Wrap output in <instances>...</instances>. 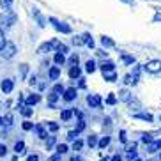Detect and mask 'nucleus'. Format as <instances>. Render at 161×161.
I'll return each instance as SVG.
<instances>
[{"mask_svg": "<svg viewBox=\"0 0 161 161\" xmlns=\"http://www.w3.org/2000/svg\"><path fill=\"white\" fill-rule=\"evenodd\" d=\"M73 115H75V112H73V110H62L60 117H62V120H69Z\"/></svg>", "mask_w": 161, "mask_h": 161, "instance_id": "nucleus-22", "label": "nucleus"}, {"mask_svg": "<svg viewBox=\"0 0 161 161\" xmlns=\"http://www.w3.org/2000/svg\"><path fill=\"white\" fill-rule=\"evenodd\" d=\"M39 101H41V96H39V94H32V96H29V97L25 99V103L29 104V106H34V104H37Z\"/></svg>", "mask_w": 161, "mask_h": 161, "instance_id": "nucleus-13", "label": "nucleus"}, {"mask_svg": "<svg viewBox=\"0 0 161 161\" xmlns=\"http://www.w3.org/2000/svg\"><path fill=\"white\" fill-rule=\"evenodd\" d=\"M104 80L106 81H115L117 80V75H115V71H110V73H103Z\"/></svg>", "mask_w": 161, "mask_h": 161, "instance_id": "nucleus-25", "label": "nucleus"}, {"mask_svg": "<svg viewBox=\"0 0 161 161\" xmlns=\"http://www.w3.org/2000/svg\"><path fill=\"white\" fill-rule=\"evenodd\" d=\"M76 96H78L76 89H75V87H69V89L64 90V96H62V97H64V101H67V103H69V101L76 99Z\"/></svg>", "mask_w": 161, "mask_h": 161, "instance_id": "nucleus-8", "label": "nucleus"}, {"mask_svg": "<svg viewBox=\"0 0 161 161\" xmlns=\"http://www.w3.org/2000/svg\"><path fill=\"white\" fill-rule=\"evenodd\" d=\"M48 129H50L52 133L58 131V124H57V122H48Z\"/></svg>", "mask_w": 161, "mask_h": 161, "instance_id": "nucleus-38", "label": "nucleus"}, {"mask_svg": "<svg viewBox=\"0 0 161 161\" xmlns=\"http://www.w3.org/2000/svg\"><path fill=\"white\" fill-rule=\"evenodd\" d=\"M55 143H57V138H55V136H48L46 149H48V151H50V149H53V147H55Z\"/></svg>", "mask_w": 161, "mask_h": 161, "instance_id": "nucleus-27", "label": "nucleus"}, {"mask_svg": "<svg viewBox=\"0 0 161 161\" xmlns=\"http://www.w3.org/2000/svg\"><path fill=\"white\" fill-rule=\"evenodd\" d=\"M143 69L151 75H158V73H161V60H149L143 66Z\"/></svg>", "mask_w": 161, "mask_h": 161, "instance_id": "nucleus-4", "label": "nucleus"}, {"mask_svg": "<svg viewBox=\"0 0 161 161\" xmlns=\"http://www.w3.org/2000/svg\"><path fill=\"white\" fill-rule=\"evenodd\" d=\"M57 52H62V53H67V46H66V44H58V48H57Z\"/></svg>", "mask_w": 161, "mask_h": 161, "instance_id": "nucleus-49", "label": "nucleus"}, {"mask_svg": "<svg viewBox=\"0 0 161 161\" xmlns=\"http://www.w3.org/2000/svg\"><path fill=\"white\" fill-rule=\"evenodd\" d=\"M85 71H87V73H94V71H96V62H94V60H87Z\"/></svg>", "mask_w": 161, "mask_h": 161, "instance_id": "nucleus-26", "label": "nucleus"}, {"mask_svg": "<svg viewBox=\"0 0 161 161\" xmlns=\"http://www.w3.org/2000/svg\"><path fill=\"white\" fill-rule=\"evenodd\" d=\"M120 142H122V143L128 142V136H126V131H124V129L120 131Z\"/></svg>", "mask_w": 161, "mask_h": 161, "instance_id": "nucleus-48", "label": "nucleus"}, {"mask_svg": "<svg viewBox=\"0 0 161 161\" xmlns=\"http://www.w3.org/2000/svg\"><path fill=\"white\" fill-rule=\"evenodd\" d=\"M27 161H39V156L37 154H30V156L27 158Z\"/></svg>", "mask_w": 161, "mask_h": 161, "instance_id": "nucleus-50", "label": "nucleus"}, {"mask_svg": "<svg viewBox=\"0 0 161 161\" xmlns=\"http://www.w3.org/2000/svg\"><path fill=\"white\" fill-rule=\"evenodd\" d=\"M106 103H108V104H115V103H117V97H115L114 94H110L108 97H106Z\"/></svg>", "mask_w": 161, "mask_h": 161, "instance_id": "nucleus-43", "label": "nucleus"}, {"mask_svg": "<svg viewBox=\"0 0 161 161\" xmlns=\"http://www.w3.org/2000/svg\"><path fill=\"white\" fill-rule=\"evenodd\" d=\"M0 4H2L4 11H11V7H13V0H0Z\"/></svg>", "mask_w": 161, "mask_h": 161, "instance_id": "nucleus-30", "label": "nucleus"}, {"mask_svg": "<svg viewBox=\"0 0 161 161\" xmlns=\"http://www.w3.org/2000/svg\"><path fill=\"white\" fill-rule=\"evenodd\" d=\"M53 60L57 62L58 66H62V64L66 62V53H62V52H57V53H55V57H53Z\"/></svg>", "mask_w": 161, "mask_h": 161, "instance_id": "nucleus-18", "label": "nucleus"}, {"mask_svg": "<svg viewBox=\"0 0 161 161\" xmlns=\"http://www.w3.org/2000/svg\"><path fill=\"white\" fill-rule=\"evenodd\" d=\"M108 143H110V136H103V138L99 140V142H97V147H101V149H104V147L108 145Z\"/></svg>", "mask_w": 161, "mask_h": 161, "instance_id": "nucleus-32", "label": "nucleus"}, {"mask_svg": "<svg viewBox=\"0 0 161 161\" xmlns=\"http://www.w3.org/2000/svg\"><path fill=\"white\" fill-rule=\"evenodd\" d=\"M80 75H81V69L78 67V64H76V66H71V69H69V78L76 80V78H80Z\"/></svg>", "mask_w": 161, "mask_h": 161, "instance_id": "nucleus-12", "label": "nucleus"}, {"mask_svg": "<svg viewBox=\"0 0 161 161\" xmlns=\"http://www.w3.org/2000/svg\"><path fill=\"white\" fill-rule=\"evenodd\" d=\"M19 73H21V76H27V73H29V66H27V64H21V66H19Z\"/></svg>", "mask_w": 161, "mask_h": 161, "instance_id": "nucleus-36", "label": "nucleus"}, {"mask_svg": "<svg viewBox=\"0 0 161 161\" xmlns=\"http://www.w3.org/2000/svg\"><path fill=\"white\" fill-rule=\"evenodd\" d=\"M2 126H4V119L0 117V128H2Z\"/></svg>", "mask_w": 161, "mask_h": 161, "instance_id": "nucleus-57", "label": "nucleus"}, {"mask_svg": "<svg viewBox=\"0 0 161 161\" xmlns=\"http://www.w3.org/2000/svg\"><path fill=\"white\" fill-rule=\"evenodd\" d=\"M73 44L75 46H81L83 44V37H73Z\"/></svg>", "mask_w": 161, "mask_h": 161, "instance_id": "nucleus-42", "label": "nucleus"}, {"mask_svg": "<svg viewBox=\"0 0 161 161\" xmlns=\"http://www.w3.org/2000/svg\"><path fill=\"white\" fill-rule=\"evenodd\" d=\"M58 76H60V69H58V67H52V69L48 71V78H50V80H57Z\"/></svg>", "mask_w": 161, "mask_h": 161, "instance_id": "nucleus-17", "label": "nucleus"}, {"mask_svg": "<svg viewBox=\"0 0 161 161\" xmlns=\"http://www.w3.org/2000/svg\"><path fill=\"white\" fill-rule=\"evenodd\" d=\"M83 129H85V120L80 119V122H78V126H76V131L80 133V131H83Z\"/></svg>", "mask_w": 161, "mask_h": 161, "instance_id": "nucleus-40", "label": "nucleus"}, {"mask_svg": "<svg viewBox=\"0 0 161 161\" xmlns=\"http://www.w3.org/2000/svg\"><path fill=\"white\" fill-rule=\"evenodd\" d=\"M78 60H80V58H78V55H76V53H73L71 57H69V64H71V66H76V64H78Z\"/></svg>", "mask_w": 161, "mask_h": 161, "instance_id": "nucleus-37", "label": "nucleus"}, {"mask_svg": "<svg viewBox=\"0 0 161 161\" xmlns=\"http://www.w3.org/2000/svg\"><path fill=\"white\" fill-rule=\"evenodd\" d=\"M29 83L34 87L36 83H37V76H36V75H32V76H30V80H29Z\"/></svg>", "mask_w": 161, "mask_h": 161, "instance_id": "nucleus-47", "label": "nucleus"}, {"mask_svg": "<svg viewBox=\"0 0 161 161\" xmlns=\"http://www.w3.org/2000/svg\"><path fill=\"white\" fill-rule=\"evenodd\" d=\"M87 143H89V147H96L97 145V136H96V135H90L89 140H87Z\"/></svg>", "mask_w": 161, "mask_h": 161, "instance_id": "nucleus-33", "label": "nucleus"}, {"mask_svg": "<svg viewBox=\"0 0 161 161\" xmlns=\"http://www.w3.org/2000/svg\"><path fill=\"white\" fill-rule=\"evenodd\" d=\"M87 103H89L90 108H99V106H101V96L89 94V96H87Z\"/></svg>", "mask_w": 161, "mask_h": 161, "instance_id": "nucleus-5", "label": "nucleus"}, {"mask_svg": "<svg viewBox=\"0 0 161 161\" xmlns=\"http://www.w3.org/2000/svg\"><path fill=\"white\" fill-rule=\"evenodd\" d=\"M138 78H140V66L135 67V71H133V75H131V83H133V85L138 83Z\"/></svg>", "mask_w": 161, "mask_h": 161, "instance_id": "nucleus-21", "label": "nucleus"}, {"mask_svg": "<svg viewBox=\"0 0 161 161\" xmlns=\"http://www.w3.org/2000/svg\"><path fill=\"white\" fill-rule=\"evenodd\" d=\"M48 21L55 27V29L58 30V32H62V34H71V27L67 23H62V21H58L57 18H48Z\"/></svg>", "mask_w": 161, "mask_h": 161, "instance_id": "nucleus-3", "label": "nucleus"}, {"mask_svg": "<svg viewBox=\"0 0 161 161\" xmlns=\"http://www.w3.org/2000/svg\"><path fill=\"white\" fill-rule=\"evenodd\" d=\"M159 159H161V156H159Z\"/></svg>", "mask_w": 161, "mask_h": 161, "instance_id": "nucleus-61", "label": "nucleus"}, {"mask_svg": "<svg viewBox=\"0 0 161 161\" xmlns=\"http://www.w3.org/2000/svg\"><path fill=\"white\" fill-rule=\"evenodd\" d=\"M101 44H103L104 48H114L115 46V43L110 37H106V36H103V37H101Z\"/></svg>", "mask_w": 161, "mask_h": 161, "instance_id": "nucleus-20", "label": "nucleus"}, {"mask_svg": "<svg viewBox=\"0 0 161 161\" xmlns=\"http://www.w3.org/2000/svg\"><path fill=\"white\" fill-rule=\"evenodd\" d=\"M81 147H83V142L76 138V140H75V143H73V151H80Z\"/></svg>", "mask_w": 161, "mask_h": 161, "instance_id": "nucleus-35", "label": "nucleus"}, {"mask_svg": "<svg viewBox=\"0 0 161 161\" xmlns=\"http://www.w3.org/2000/svg\"><path fill=\"white\" fill-rule=\"evenodd\" d=\"M133 161H142V159H138V158H135V159H133Z\"/></svg>", "mask_w": 161, "mask_h": 161, "instance_id": "nucleus-58", "label": "nucleus"}, {"mask_svg": "<svg viewBox=\"0 0 161 161\" xmlns=\"http://www.w3.org/2000/svg\"><path fill=\"white\" fill-rule=\"evenodd\" d=\"M112 161H122V158L119 156V154H115V156H114V158H112Z\"/></svg>", "mask_w": 161, "mask_h": 161, "instance_id": "nucleus-53", "label": "nucleus"}, {"mask_svg": "<svg viewBox=\"0 0 161 161\" xmlns=\"http://www.w3.org/2000/svg\"><path fill=\"white\" fill-rule=\"evenodd\" d=\"M135 119H142V120H147V122H152L151 114H135Z\"/></svg>", "mask_w": 161, "mask_h": 161, "instance_id": "nucleus-24", "label": "nucleus"}, {"mask_svg": "<svg viewBox=\"0 0 161 161\" xmlns=\"http://www.w3.org/2000/svg\"><path fill=\"white\" fill-rule=\"evenodd\" d=\"M13 161H18V158H13Z\"/></svg>", "mask_w": 161, "mask_h": 161, "instance_id": "nucleus-59", "label": "nucleus"}, {"mask_svg": "<svg viewBox=\"0 0 161 161\" xmlns=\"http://www.w3.org/2000/svg\"><path fill=\"white\" fill-rule=\"evenodd\" d=\"M60 159H62V156H60V154H55V156H52V158H50L48 161H60Z\"/></svg>", "mask_w": 161, "mask_h": 161, "instance_id": "nucleus-51", "label": "nucleus"}, {"mask_svg": "<svg viewBox=\"0 0 161 161\" xmlns=\"http://www.w3.org/2000/svg\"><path fill=\"white\" fill-rule=\"evenodd\" d=\"M4 44H5V36H4V32H2V29H0V50H2Z\"/></svg>", "mask_w": 161, "mask_h": 161, "instance_id": "nucleus-45", "label": "nucleus"}, {"mask_svg": "<svg viewBox=\"0 0 161 161\" xmlns=\"http://www.w3.org/2000/svg\"><path fill=\"white\" fill-rule=\"evenodd\" d=\"M16 44L14 43H11V41H5V44L2 46V50H0V55L4 58H13L16 55Z\"/></svg>", "mask_w": 161, "mask_h": 161, "instance_id": "nucleus-2", "label": "nucleus"}, {"mask_svg": "<svg viewBox=\"0 0 161 161\" xmlns=\"http://www.w3.org/2000/svg\"><path fill=\"white\" fill-rule=\"evenodd\" d=\"M5 152H7V147H5V145H0V156H5Z\"/></svg>", "mask_w": 161, "mask_h": 161, "instance_id": "nucleus-52", "label": "nucleus"}, {"mask_svg": "<svg viewBox=\"0 0 161 161\" xmlns=\"http://www.w3.org/2000/svg\"><path fill=\"white\" fill-rule=\"evenodd\" d=\"M122 2H124V4H129V5L135 4V0H122Z\"/></svg>", "mask_w": 161, "mask_h": 161, "instance_id": "nucleus-56", "label": "nucleus"}, {"mask_svg": "<svg viewBox=\"0 0 161 161\" xmlns=\"http://www.w3.org/2000/svg\"><path fill=\"white\" fill-rule=\"evenodd\" d=\"M159 149H161V140H152V142H149V147H147L149 152H158Z\"/></svg>", "mask_w": 161, "mask_h": 161, "instance_id": "nucleus-10", "label": "nucleus"}, {"mask_svg": "<svg viewBox=\"0 0 161 161\" xmlns=\"http://www.w3.org/2000/svg\"><path fill=\"white\" fill-rule=\"evenodd\" d=\"M119 99L122 101V103H129V101H131V92H129L128 89H122L119 92Z\"/></svg>", "mask_w": 161, "mask_h": 161, "instance_id": "nucleus-9", "label": "nucleus"}, {"mask_svg": "<svg viewBox=\"0 0 161 161\" xmlns=\"http://www.w3.org/2000/svg\"><path fill=\"white\" fill-rule=\"evenodd\" d=\"M58 44H60V43H58L57 39H53V41H50V43L41 44V46H39V52H41V53H48L52 48H58Z\"/></svg>", "mask_w": 161, "mask_h": 161, "instance_id": "nucleus-7", "label": "nucleus"}, {"mask_svg": "<svg viewBox=\"0 0 161 161\" xmlns=\"http://www.w3.org/2000/svg\"><path fill=\"white\" fill-rule=\"evenodd\" d=\"M23 149H25V142H23V140H19V142L14 143V152H16V154H21Z\"/></svg>", "mask_w": 161, "mask_h": 161, "instance_id": "nucleus-23", "label": "nucleus"}, {"mask_svg": "<svg viewBox=\"0 0 161 161\" xmlns=\"http://www.w3.org/2000/svg\"><path fill=\"white\" fill-rule=\"evenodd\" d=\"M34 131L37 133V136H39V138H43V140H44V138H48L46 131H44V128L41 126V124H36V126H34Z\"/></svg>", "mask_w": 161, "mask_h": 161, "instance_id": "nucleus-15", "label": "nucleus"}, {"mask_svg": "<svg viewBox=\"0 0 161 161\" xmlns=\"http://www.w3.org/2000/svg\"><path fill=\"white\" fill-rule=\"evenodd\" d=\"M23 129H25V131H30V129H34V124L27 120V122H23Z\"/></svg>", "mask_w": 161, "mask_h": 161, "instance_id": "nucleus-44", "label": "nucleus"}, {"mask_svg": "<svg viewBox=\"0 0 161 161\" xmlns=\"http://www.w3.org/2000/svg\"><path fill=\"white\" fill-rule=\"evenodd\" d=\"M32 14L36 16V19H37V25H39V27H44V25H46V19L43 18V14H41L37 9H34V11H32Z\"/></svg>", "mask_w": 161, "mask_h": 161, "instance_id": "nucleus-14", "label": "nucleus"}, {"mask_svg": "<svg viewBox=\"0 0 161 161\" xmlns=\"http://www.w3.org/2000/svg\"><path fill=\"white\" fill-rule=\"evenodd\" d=\"M101 71L103 73H110V71H115V64L112 60H106L101 64Z\"/></svg>", "mask_w": 161, "mask_h": 161, "instance_id": "nucleus-11", "label": "nucleus"}, {"mask_svg": "<svg viewBox=\"0 0 161 161\" xmlns=\"http://www.w3.org/2000/svg\"><path fill=\"white\" fill-rule=\"evenodd\" d=\"M16 23V14L13 13V11H4L2 14H0V27L2 29H9V27H13V25Z\"/></svg>", "mask_w": 161, "mask_h": 161, "instance_id": "nucleus-1", "label": "nucleus"}, {"mask_svg": "<svg viewBox=\"0 0 161 161\" xmlns=\"http://www.w3.org/2000/svg\"><path fill=\"white\" fill-rule=\"evenodd\" d=\"M19 112H21V115H23V117H30V115L34 114V110L30 108L29 104H25V106H19Z\"/></svg>", "mask_w": 161, "mask_h": 161, "instance_id": "nucleus-19", "label": "nucleus"}, {"mask_svg": "<svg viewBox=\"0 0 161 161\" xmlns=\"http://www.w3.org/2000/svg\"><path fill=\"white\" fill-rule=\"evenodd\" d=\"M0 89H2V92H4V94H9L11 90L14 89V81L11 80V78H5V80L0 83Z\"/></svg>", "mask_w": 161, "mask_h": 161, "instance_id": "nucleus-6", "label": "nucleus"}, {"mask_svg": "<svg viewBox=\"0 0 161 161\" xmlns=\"http://www.w3.org/2000/svg\"><path fill=\"white\" fill-rule=\"evenodd\" d=\"M120 57H122V62L124 64H128V66H131V64L136 62V58L133 57V55H128V53H120Z\"/></svg>", "mask_w": 161, "mask_h": 161, "instance_id": "nucleus-16", "label": "nucleus"}, {"mask_svg": "<svg viewBox=\"0 0 161 161\" xmlns=\"http://www.w3.org/2000/svg\"><path fill=\"white\" fill-rule=\"evenodd\" d=\"M71 161H81V158H80V156H76V154H75V156H71Z\"/></svg>", "mask_w": 161, "mask_h": 161, "instance_id": "nucleus-55", "label": "nucleus"}, {"mask_svg": "<svg viewBox=\"0 0 161 161\" xmlns=\"http://www.w3.org/2000/svg\"><path fill=\"white\" fill-rule=\"evenodd\" d=\"M81 37H83V43H85L87 46L94 48V41H92V37H90L89 34H83V36H81Z\"/></svg>", "mask_w": 161, "mask_h": 161, "instance_id": "nucleus-28", "label": "nucleus"}, {"mask_svg": "<svg viewBox=\"0 0 161 161\" xmlns=\"http://www.w3.org/2000/svg\"><path fill=\"white\" fill-rule=\"evenodd\" d=\"M55 149H57V154H60V156L67 152V145H66V143H58V145L55 147Z\"/></svg>", "mask_w": 161, "mask_h": 161, "instance_id": "nucleus-29", "label": "nucleus"}, {"mask_svg": "<svg viewBox=\"0 0 161 161\" xmlns=\"http://www.w3.org/2000/svg\"><path fill=\"white\" fill-rule=\"evenodd\" d=\"M124 81H126V83H131V75H126V78H124Z\"/></svg>", "mask_w": 161, "mask_h": 161, "instance_id": "nucleus-54", "label": "nucleus"}, {"mask_svg": "<svg viewBox=\"0 0 161 161\" xmlns=\"http://www.w3.org/2000/svg\"><path fill=\"white\" fill-rule=\"evenodd\" d=\"M76 136H78V131H69L67 133V140H76Z\"/></svg>", "mask_w": 161, "mask_h": 161, "instance_id": "nucleus-41", "label": "nucleus"}, {"mask_svg": "<svg viewBox=\"0 0 161 161\" xmlns=\"http://www.w3.org/2000/svg\"><path fill=\"white\" fill-rule=\"evenodd\" d=\"M11 124H13V115H5V119H4V126L5 128H11Z\"/></svg>", "mask_w": 161, "mask_h": 161, "instance_id": "nucleus-34", "label": "nucleus"}, {"mask_svg": "<svg viewBox=\"0 0 161 161\" xmlns=\"http://www.w3.org/2000/svg\"><path fill=\"white\" fill-rule=\"evenodd\" d=\"M159 120H161V115H159Z\"/></svg>", "mask_w": 161, "mask_h": 161, "instance_id": "nucleus-60", "label": "nucleus"}, {"mask_svg": "<svg viewBox=\"0 0 161 161\" xmlns=\"http://www.w3.org/2000/svg\"><path fill=\"white\" fill-rule=\"evenodd\" d=\"M152 21H154V23H158V21H161V11H158L156 14H154V18H152Z\"/></svg>", "mask_w": 161, "mask_h": 161, "instance_id": "nucleus-46", "label": "nucleus"}, {"mask_svg": "<svg viewBox=\"0 0 161 161\" xmlns=\"http://www.w3.org/2000/svg\"><path fill=\"white\" fill-rule=\"evenodd\" d=\"M52 92H53V94H57V96H62V94H64V87H62L60 83H57V85L52 89Z\"/></svg>", "mask_w": 161, "mask_h": 161, "instance_id": "nucleus-31", "label": "nucleus"}, {"mask_svg": "<svg viewBox=\"0 0 161 161\" xmlns=\"http://www.w3.org/2000/svg\"><path fill=\"white\" fill-rule=\"evenodd\" d=\"M142 142H143V143L152 142V135H151V133H145V135H143V136H142Z\"/></svg>", "mask_w": 161, "mask_h": 161, "instance_id": "nucleus-39", "label": "nucleus"}]
</instances>
